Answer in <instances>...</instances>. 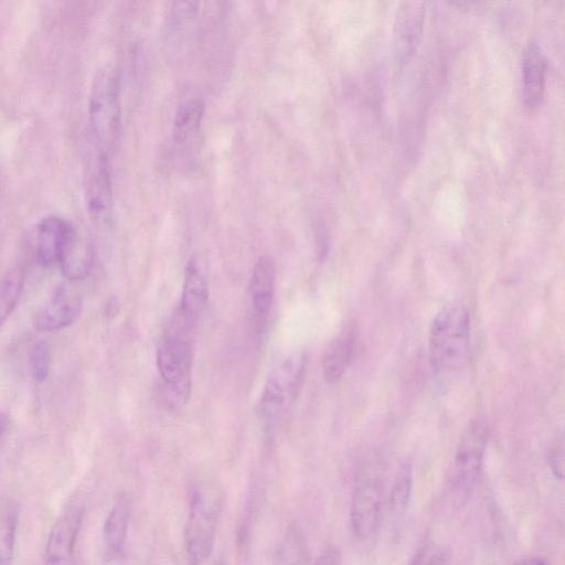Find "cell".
<instances>
[{
    "mask_svg": "<svg viewBox=\"0 0 565 565\" xmlns=\"http://www.w3.org/2000/svg\"><path fill=\"white\" fill-rule=\"evenodd\" d=\"M196 324L177 310L167 322L157 350L161 394L171 407L182 406L191 395V370L194 359Z\"/></svg>",
    "mask_w": 565,
    "mask_h": 565,
    "instance_id": "6da1fadb",
    "label": "cell"
},
{
    "mask_svg": "<svg viewBox=\"0 0 565 565\" xmlns=\"http://www.w3.org/2000/svg\"><path fill=\"white\" fill-rule=\"evenodd\" d=\"M471 324L467 308L458 302L443 307L435 316L428 335L431 365L439 372L459 370L468 361Z\"/></svg>",
    "mask_w": 565,
    "mask_h": 565,
    "instance_id": "7a4b0ae2",
    "label": "cell"
},
{
    "mask_svg": "<svg viewBox=\"0 0 565 565\" xmlns=\"http://www.w3.org/2000/svg\"><path fill=\"white\" fill-rule=\"evenodd\" d=\"M116 66L105 63L92 79L88 94V120L98 149L109 156L117 146L120 131V89Z\"/></svg>",
    "mask_w": 565,
    "mask_h": 565,
    "instance_id": "3957f363",
    "label": "cell"
},
{
    "mask_svg": "<svg viewBox=\"0 0 565 565\" xmlns=\"http://www.w3.org/2000/svg\"><path fill=\"white\" fill-rule=\"evenodd\" d=\"M305 358L289 353L271 367L260 401V417L268 427L276 425L294 405L303 381Z\"/></svg>",
    "mask_w": 565,
    "mask_h": 565,
    "instance_id": "277c9868",
    "label": "cell"
},
{
    "mask_svg": "<svg viewBox=\"0 0 565 565\" xmlns=\"http://www.w3.org/2000/svg\"><path fill=\"white\" fill-rule=\"evenodd\" d=\"M222 509V497L216 490H195L192 494L184 527L189 561L201 565L210 556Z\"/></svg>",
    "mask_w": 565,
    "mask_h": 565,
    "instance_id": "5b68a950",
    "label": "cell"
},
{
    "mask_svg": "<svg viewBox=\"0 0 565 565\" xmlns=\"http://www.w3.org/2000/svg\"><path fill=\"white\" fill-rule=\"evenodd\" d=\"M383 497L381 469L367 465L359 472L352 495L351 525L361 540L372 537L379 526Z\"/></svg>",
    "mask_w": 565,
    "mask_h": 565,
    "instance_id": "8992f818",
    "label": "cell"
},
{
    "mask_svg": "<svg viewBox=\"0 0 565 565\" xmlns=\"http://www.w3.org/2000/svg\"><path fill=\"white\" fill-rule=\"evenodd\" d=\"M108 156L94 146L84 169V198L87 213L98 225L110 221L113 191L108 169Z\"/></svg>",
    "mask_w": 565,
    "mask_h": 565,
    "instance_id": "52a82bcc",
    "label": "cell"
},
{
    "mask_svg": "<svg viewBox=\"0 0 565 565\" xmlns=\"http://www.w3.org/2000/svg\"><path fill=\"white\" fill-rule=\"evenodd\" d=\"M487 436V426L480 419L471 422L461 435L451 473L456 490L467 492L476 483L482 468Z\"/></svg>",
    "mask_w": 565,
    "mask_h": 565,
    "instance_id": "ba28073f",
    "label": "cell"
},
{
    "mask_svg": "<svg viewBox=\"0 0 565 565\" xmlns=\"http://www.w3.org/2000/svg\"><path fill=\"white\" fill-rule=\"evenodd\" d=\"M84 509L70 504L53 524L45 545L46 565H68L81 531Z\"/></svg>",
    "mask_w": 565,
    "mask_h": 565,
    "instance_id": "9c48e42d",
    "label": "cell"
},
{
    "mask_svg": "<svg viewBox=\"0 0 565 565\" xmlns=\"http://www.w3.org/2000/svg\"><path fill=\"white\" fill-rule=\"evenodd\" d=\"M82 297L71 285L57 286L34 317V326L41 331H56L73 323L82 310Z\"/></svg>",
    "mask_w": 565,
    "mask_h": 565,
    "instance_id": "30bf717a",
    "label": "cell"
},
{
    "mask_svg": "<svg viewBox=\"0 0 565 565\" xmlns=\"http://www.w3.org/2000/svg\"><path fill=\"white\" fill-rule=\"evenodd\" d=\"M74 227L57 215L43 218L36 226L34 236V258L43 267L60 263Z\"/></svg>",
    "mask_w": 565,
    "mask_h": 565,
    "instance_id": "8fae6325",
    "label": "cell"
},
{
    "mask_svg": "<svg viewBox=\"0 0 565 565\" xmlns=\"http://www.w3.org/2000/svg\"><path fill=\"white\" fill-rule=\"evenodd\" d=\"M131 513V501L128 494L120 493L103 526L102 554L105 562H113L124 551Z\"/></svg>",
    "mask_w": 565,
    "mask_h": 565,
    "instance_id": "7c38bea8",
    "label": "cell"
},
{
    "mask_svg": "<svg viewBox=\"0 0 565 565\" xmlns=\"http://www.w3.org/2000/svg\"><path fill=\"white\" fill-rule=\"evenodd\" d=\"M207 299L206 278L198 263L191 259L185 268L181 298L175 310L183 318L198 326Z\"/></svg>",
    "mask_w": 565,
    "mask_h": 565,
    "instance_id": "4fadbf2b",
    "label": "cell"
},
{
    "mask_svg": "<svg viewBox=\"0 0 565 565\" xmlns=\"http://www.w3.org/2000/svg\"><path fill=\"white\" fill-rule=\"evenodd\" d=\"M276 285V267L271 257L262 256L256 262L250 281L249 298L255 318L265 319L273 305Z\"/></svg>",
    "mask_w": 565,
    "mask_h": 565,
    "instance_id": "5bb4252c",
    "label": "cell"
},
{
    "mask_svg": "<svg viewBox=\"0 0 565 565\" xmlns=\"http://www.w3.org/2000/svg\"><path fill=\"white\" fill-rule=\"evenodd\" d=\"M546 60L537 43L531 41L523 55V100L527 108L536 107L543 97Z\"/></svg>",
    "mask_w": 565,
    "mask_h": 565,
    "instance_id": "9a60e30c",
    "label": "cell"
},
{
    "mask_svg": "<svg viewBox=\"0 0 565 565\" xmlns=\"http://www.w3.org/2000/svg\"><path fill=\"white\" fill-rule=\"evenodd\" d=\"M355 348L351 331L339 333L327 347L322 356V375L327 383L335 384L345 374Z\"/></svg>",
    "mask_w": 565,
    "mask_h": 565,
    "instance_id": "2e32d148",
    "label": "cell"
},
{
    "mask_svg": "<svg viewBox=\"0 0 565 565\" xmlns=\"http://www.w3.org/2000/svg\"><path fill=\"white\" fill-rule=\"evenodd\" d=\"M94 252L90 243L74 230L58 263L64 277L71 281L84 279L92 270Z\"/></svg>",
    "mask_w": 565,
    "mask_h": 565,
    "instance_id": "e0dca14e",
    "label": "cell"
},
{
    "mask_svg": "<svg viewBox=\"0 0 565 565\" xmlns=\"http://www.w3.org/2000/svg\"><path fill=\"white\" fill-rule=\"evenodd\" d=\"M423 18L420 3H405V8L399 11L395 26V45L399 57H407L413 52L422 33Z\"/></svg>",
    "mask_w": 565,
    "mask_h": 565,
    "instance_id": "ac0fdd59",
    "label": "cell"
},
{
    "mask_svg": "<svg viewBox=\"0 0 565 565\" xmlns=\"http://www.w3.org/2000/svg\"><path fill=\"white\" fill-rule=\"evenodd\" d=\"M198 2H174L170 9L167 22L168 44L172 50H181L192 34Z\"/></svg>",
    "mask_w": 565,
    "mask_h": 565,
    "instance_id": "d6986e66",
    "label": "cell"
},
{
    "mask_svg": "<svg viewBox=\"0 0 565 565\" xmlns=\"http://www.w3.org/2000/svg\"><path fill=\"white\" fill-rule=\"evenodd\" d=\"M203 111V100L198 97L188 98L179 105L172 126V139L175 143L184 145L196 136Z\"/></svg>",
    "mask_w": 565,
    "mask_h": 565,
    "instance_id": "ffe728a7",
    "label": "cell"
},
{
    "mask_svg": "<svg viewBox=\"0 0 565 565\" xmlns=\"http://www.w3.org/2000/svg\"><path fill=\"white\" fill-rule=\"evenodd\" d=\"M20 508L13 498H0V565L12 564Z\"/></svg>",
    "mask_w": 565,
    "mask_h": 565,
    "instance_id": "44dd1931",
    "label": "cell"
},
{
    "mask_svg": "<svg viewBox=\"0 0 565 565\" xmlns=\"http://www.w3.org/2000/svg\"><path fill=\"white\" fill-rule=\"evenodd\" d=\"M23 284L24 274L20 267L8 270L2 277L0 281V326L15 308Z\"/></svg>",
    "mask_w": 565,
    "mask_h": 565,
    "instance_id": "7402d4cb",
    "label": "cell"
},
{
    "mask_svg": "<svg viewBox=\"0 0 565 565\" xmlns=\"http://www.w3.org/2000/svg\"><path fill=\"white\" fill-rule=\"evenodd\" d=\"M302 555L298 534L290 531L278 551L275 565H302Z\"/></svg>",
    "mask_w": 565,
    "mask_h": 565,
    "instance_id": "603a6c76",
    "label": "cell"
},
{
    "mask_svg": "<svg viewBox=\"0 0 565 565\" xmlns=\"http://www.w3.org/2000/svg\"><path fill=\"white\" fill-rule=\"evenodd\" d=\"M411 565H450V554L439 544L427 543L417 551Z\"/></svg>",
    "mask_w": 565,
    "mask_h": 565,
    "instance_id": "cb8c5ba5",
    "label": "cell"
},
{
    "mask_svg": "<svg viewBox=\"0 0 565 565\" xmlns=\"http://www.w3.org/2000/svg\"><path fill=\"white\" fill-rule=\"evenodd\" d=\"M51 365V350L45 341L34 345L31 353V370L35 381L43 382L49 375Z\"/></svg>",
    "mask_w": 565,
    "mask_h": 565,
    "instance_id": "d4e9b609",
    "label": "cell"
},
{
    "mask_svg": "<svg viewBox=\"0 0 565 565\" xmlns=\"http://www.w3.org/2000/svg\"><path fill=\"white\" fill-rule=\"evenodd\" d=\"M550 465L552 470L554 471L555 476L558 478H563V471H564V443L563 437L557 436L550 449Z\"/></svg>",
    "mask_w": 565,
    "mask_h": 565,
    "instance_id": "484cf974",
    "label": "cell"
},
{
    "mask_svg": "<svg viewBox=\"0 0 565 565\" xmlns=\"http://www.w3.org/2000/svg\"><path fill=\"white\" fill-rule=\"evenodd\" d=\"M315 565H340V554L335 548H328L317 558Z\"/></svg>",
    "mask_w": 565,
    "mask_h": 565,
    "instance_id": "4316f807",
    "label": "cell"
},
{
    "mask_svg": "<svg viewBox=\"0 0 565 565\" xmlns=\"http://www.w3.org/2000/svg\"><path fill=\"white\" fill-rule=\"evenodd\" d=\"M516 565H548L544 561L535 557H526L521 559Z\"/></svg>",
    "mask_w": 565,
    "mask_h": 565,
    "instance_id": "83f0119b",
    "label": "cell"
},
{
    "mask_svg": "<svg viewBox=\"0 0 565 565\" xmlns=\"http://www.w3.org/2000/svg\"><path fill=\"white\" fill-rule=\"evenodd\" d=\"M7 427H8V418L4 414H2L0 412V439L3 436V434L6 433Z\"/></svg>",
    "mask_w": 565,
    "mask_h": 565,
    "instance_id": "f1b7e54d",
    "label": "cell"
},
{
    "mask_svg": "<svg viewBox=\"0 0 565 565\" xmlns=\"http://www.w3.org/2000/svg\"><path fill=\"white\" fill-rule=\"evenodd\" d=\"M217 565H223V564L218 563Z\"/></svg>",
    "mask_w": 565,
    "mask_h": 565,
    "instance_id": "f546056e",
    "label": "cell"
}]
</instances>
